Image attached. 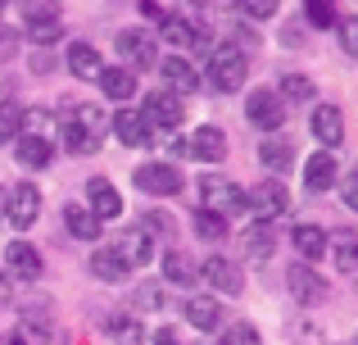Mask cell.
Wrapping results in <instances>:
<instances>
[{
  "instance_id": "e0dca14e",
  "label": "cell",
  "mask_w": 358,
  "mask_h": 345,
  "mask_svg": "<svg viewBox=\"0 0 358 345\" xmlns=\"http://www.w3.org/2000/svg\"><path fill=\"white\" fill-rule=\"evenodd\" d=\"M286 286H290V295H295L299 304H317L327 295V282L317 277L313 264H290L286 268Z\"/></svg>"
},
{
  "instance_id": "bcb514c9",
  "label": "cell",
  "mask_w": 358,
  "mask_h": 345,
  "mask_svg": "<svg viewBox=\"0 0 358 345\" xmlns=\"http://www.w3.org/2000/svg\"><path fill=\"white\" fill-rule=\"evenodd\" d=\"M0 304H9V277L0 273Z\"/></svg>"
},
{
  "instance_id": "f6af8a7d",
  "label": "cell",
  "mask_w": 358,
  "mask_h": 345,
  "mask_svg": "<svg viewBox=\"0 0 358 345\" xmlns=\"http://www.w3.org/2000/svg\"><path fill=\"white\" fill-rule=\"evenodd\" d=\"M155 345H182V341H177L173 332H159V337H155Z\"/></svg>"
},
{
  "instance_id": "7c38bea8",
  "label": "cell",
  "mask_w": 358,
  "mask_h": 345,
  "mask_svg": "<svg viewBox=\"0 0 358 345\" xmlns=\"http://www.w3.org/2000/svg\"><path fill=\"white\" fill-rule=\"evenodd\" d=\"M159 36H164L168 45H195L200 55H209V32L186 23L182 14H159Z\"/></svg>"
},
{
  "instance_id": "681fc988",
  "label": "cell",
  "mask_w": 358,
  "mask_h": 345,
  "mask_svg": "<svg viewBox=\"0 0 358 345\" xmlns=\"http://www.w3.org/2000/svg\"><path fill=\"white\" fill-rule=\"evenodd\" d=\"M354 177H358V164H354Z\"/></svg>"
},
{
  "instance_id": "74e56055",
  "label": "cell",
  "mask_w": 358,
  "mask_h": 345,
  "mask_svg": "<svg viewBox=\"0 0 358 345\" xmlns=\"http://www.w3.org/2000/svg\"><path fill=\"white\" fill-rule=\"evenodd\" d=\"M195 232H200L204 241H222V237H227V218H218V213L200 209V213H195Z\"/></svg>"
},
{
  "instance_id": "7402d4cb",
  "label": "cell",
  "mask_w": 358,
  "mask_h": 345,
  "mask_svg": "<svg viewBox=\"0 0 358 345\" xmlns=\"http://www.w3.org/2000/svg\"><path fill=\"white\" fill-rule=\"evenodd\" d=\"M87 268H91V277H100V282H127V277H131V268L118 259L114 246H100L96 255L87 259Z\"/></svg>"
},
{
  "instance_id": "f1b7e54d",
  "label": "cell",
  "mask_w": 358,
  "mask_h": 345,
  "mask_svg": "<svg viewBox=\"0 0 358 345\" xmlns=\"http://www.w3.org/2000/svg\"><path fill=\"white\" fill-rule=\"evenodd\" d=\"M259 160H263V169H268V173L286 177V169L295 164V146H290V141H281V136H268V141L259 146Z\"/></svg>"
},
{
  "instance_id": "8992f818",
  "label": "cell",
  "mask_w": 358,
  "mask_h": 345,
  "mask_svg": "<svg viewBox=\"0 0 358 345\" xmlns=\"http://www.w3.org/2000/svg\"><path fill=\"white\" fill-rule=\"evenodd\" d=\"M245 118H250L259 132H277V127L286 123V105H281L277 91L259 87V91H250V96H245Z\"/></svg>"
},
{
  "instance_id": "f546056e",
  "label": "cell",
  "mask_w": 358,
  "mask_h": 345,
  "mask_svg": "<svg viewBox=\"0 0 358 345\" xmlns=\"http://www.w3.org/2000/svg\"><path fill=\"white\" fill-rule=\"evenodd\" d=\"M64 227H69L78 241H100V223L91 218L87 204H64Z\"/></svg>"
},
{
  "instance_id": "c3c4849f",
  "label": "cell",
  "mask_w": 358,
  "mask_h": 345,
  "mask_svg": "<svg viewBox=\"0 0 358 345\" xmlns=\"http://www.w3.org/2000/svg\"><path fill=\"white\" fill-rule=\"evenodd\" d=\"M5 5H9V0H0V9H5Z\"/></svg>"
},
{
  "instance_id": "ab89813d",
  "label": "cell",
  "mask_w": 358,
  "mask_h": 345,
  "mask_svg": "<svg viewBox=\"0 0 358 345\" xmlns=\"http://www.w3.org/2000/svg\"><path fill=\"white\" fill-rule=\"evenodd\" d=\"M141 232H145L150 241H155V237H168V241H173V218H168V213H159V209H150V213H141Z\"/></svg>"
},
{
  "instance_id": "d6a6232c",
  "label": "cell",
  "mask_w": 358,
  "mask_h": 345,
  "mask_svg": "<svg viewBox=\"0 0 358 345\" xmlns=\"http://www.w3.org/2000/svg\"><path fill=\"white\" fill-rule=\"evenodd\" d=\"M327 246H331V259H336L341 273H354V268H358V237H354V232H341V237L327 241Z\"/></svg>"
},
{
  "instance_id": "9c48e42d",
  "label": "cell",
  "mask_w": 358,
  "mask_h": 345,
  "mask_svg": "<svg viewBox=\"0 0 358 345\" xmlns=\"http://www.w3.org/2000/svg\"><path fill=\"white\" fill-rule=\"evenodd\" d=\"M118 55L127 59L122 69H131V73L150 69V64L159 59V55H155V36L141 32V27H122V32H118Z\"/></svg>"
},
{
  "instance_id": "484cf974",
  "label": "cell",
  "mask_w": 358,
  "mask_h": 345,
  "mask_svg": "<svg viewBox=\"0 0 358 345\" xmlns=\"http://www.w3.org/2000/svg\"><path fill=\"white\" fill-rule=\"evenodd\" d=\"M336 186V155H313V160L304 164V191L322 195Z\"/></svg>"
},
{
  "instance_id": "ee69618b",
  "label": "cell",
  "mask_w": 358,
  "mask_h": 345,
  "mask_svg": "<svg viewBox=\"0 0 358 345\" xmlns=\"http://www.w3.org/2000/svg\"><path fill=\"white\" fill-rule=\"evenodd\" d=\"M14 55H18V36L9 32V27H0V64L14 59Z\"/></svg>"
},
{
  "instance_id": "d6986e66",
  "label": "cell",
  "mask_w": 358,
  "mask_h": 345,
  "mask_svg": "<svg viewBox=\"0 0 358 345\" xmlns=\"http://www.w3.org/2000/svg\"><path fill=\"white\" fill-rule=\"evenodd\" d=\"M64 59H69V73H73L78 82H96L100 69H105V59H100V50H96L91 41H73Z\"/></svg>"
},
{
  "instance_id": "d4e9b609",
  "label": "cell",
  "mask_w": 358,
  "mask_h": 345,
  "mask_svg": "<svg viewBox=\"0 0 358 345\" xmlns=\"http://www.w3.org/2000/svg\"><path fill=\"white\" fill-rule=\"evenodd\" d=\"M59 141H64V150H69V155H96L100 146H105L96 132H87V127L73 123V118H59Z\"/></svg>"
},
{
  "instance_id": "4dcf8cb0",
  "label": "cell",
  "mask_w": 358,
  "mask_h": 345,
  "mask_svg": "<svg viewBox=\"0 0 358 345\" xmlns=\"http://www.w3.org/2000/svg\"><path fill=\"white\" fill-rule=\"evenodd\" d=\"M277 96H281V105H308V100L317 96V87H313V78H304V73H281V87H277Z\"/></svg>"
},
{
  "instance_id": "60d3db41",
  "label": "cell",
  "mask_w": 358,
  "mask_h": 345,
  "mask_svg": "<svg viewBox=\"0 0 358 345\" xmlns=\"http://www.w3.org/2000/svg\"><path fill=\"white\" fill-rule=\"evenodd\" d=\"M304 23H313V27H336L331 0H308V5H304Z\"/></svg>"
},
{
  "instance_id": "4316f807",
  "label": "cell",
  "mask_w": 358,
  "mask_h": 345,
  "mask_svg": "<svg viewBox=\"0 0 358 345\" xmlns=\"http://www.w3.org/2000/svg\"><path fill=\"white\" fill-rule=\"evenodd\" d=\"M290 237H295V250H299V259H304V264H317V259L327 255V232L317 227V223H299Z\"/></svg>"
},
{
  "instance_id": "5b68a950",
  "label": "cell",
  "mask_w": 358,
  "mask_h": 345,
  "mask_svg": "<svg viewBox=\"0 0 358 345\" xmlns=\"http://www.w3.org/2000/svg\"><path fill=\"white\" fill-rule=\"evenodd\" d=\"M141 118H145L150 127H164L168 136L182 127V118H186V105H182V96H173V91H150L145 96V105H141Z\"/></svg>"
},
{
  "instance_id": "2e32d148",
  "label": "cell",
  "mask_w": 358,
  "mask_h": 345,
  "mask_svg": "<svg viewBox=\"0 0 358 345\" xmlns=\"http://www.w3.org/2000/svg\"><path fill=\"white\" fill-rule=\"evenodd\" d=\"M136 191L145 195H177L182 191V173L173 164H141L136 169Z\"/></svg>"
},
{
  "instance_id": "ba28073f",
  "label": "cell",
  "mask_w": 358,
  "mask_h": 345,
  "mask_svg": "<svg viewBox=\"0 0 358 345\" xmlns=\"http://www.w3.org/2000/svg\"><path fill=\"white\" fill-rule=\"evenodd\" d=\"M186 160H200V164H222L227 160V132L222 127H195L186 136Z\"/></svg>"
},
{
  "instance_id": "8d00e7d4",
  "label": "cell",
  "mask_w": 358,
  "mask_h": 345,
  "mask_svg": "<svg viewBox=\"0 0 358 345\" xmlns=\"http://www.w3.org/2000/svg\"><path fill=\"white\" fill-rule=\"evenodd\" d=\"M277 9H281V0H236V14L250 18V23H268Z\"/></svg>"
},
{
  "instance_id": "e575fe53",
  "label": "cell",
  "mask_w": 358,
  "mask_h": 345,
  "mask_svg": "<svg viewBox=\"0 0 358 345\" xmlns=\"http://www.w3.org/2000/svg\"><path fill=\"white\" fill-rule=\"evenodd\" d=\"M164 309V282H141L131 295V314H159Z\"/></svg>"
},
{
  "instance_id": "f35d334b",
  "label": "cell",
  "mask_w": 358,
  "mask_h": 345,
  "mask_svg": "<svg viewBox=\"0 0 358 345\" xmlns=\"http://www.w3.org/2000/svg\"><path fill=\"white\" fill-rule=\"evenodd\" d=\"M222 345H263V337H259V328H254V323H227Z\"/></svg>"
},
{
  "instance_id": "30bf717a",
  "label": "cell",
  "mask_w": 358,
  "mask_h": 345,
  "mask_svg": "<svg viewBox=\"0 0 358 345\" xmlns=\"http://www.w3.org/2000/svg\"><path fill=\"white\" fill-rule=\"evenodd\" d=\"M41 250L32 241H9L5 246V277H18V282H36L41 277Z\"/></svg>"
},
{
  "instance_id": "4fadbf2b",
  "label": "cell",
  "mask_w": 358,
  "mask_h": 345,
  "mask_svg": "<svg viewBox=\"0 0 358 345\" xmlns=\"http://www.w3.org/2000/svg\"><path fill=\"white\" fill-rule=\"evenodd\" d=\"M308 127H313V141L322 146V150H336V146L345 141V114H341V105H317L313 114H308Z\"/></svg>"
},
{
  "instance_id": "7dc6e473",
  "label": "cell",
  "mask_w": 358,
  "mask_h": 345,
  "mask_svg": "<svg viewBox=\"0 0 358 345\" xmlns=\"http://www.w3.org/2000/svg\"><path fill=\"white\" fill-rule=\"evenodd\" d=\"M0 218H5V186H0Z\"/></svg>"
},
{
  "instance_id": "ffe728a7",
  "label": "cell",
  "mask_w": 358,
  "mask_h": 345,
  "mask_svg": "<svg viewBox=\"0 0 358 345\" xmlns=\"http://www.w3.org/2000/svg\"><path fill=\"white\" fill-rule=\"evenodd\" d=\"M14 160L23 164L27 173H41V169H50L55 146H50V141H41V136H18V141H14Z\"/></svg>"
},
{
  "instance_id": "d590c367",
  "label": "cell",
  "mask_w": 358,
  "mask_h": 345,
  "mask_svg": "<svg viewBox=\"0 0 358 345\" xmlns=\"http://www.w3.org/2000/svg\"><path fill=\"white\" fill-rule=\"evenodd\" d=\"M109 332L118 337V345H141V341H145L141 318H131V314H114V318H109Z\"/></svg>"
},
{
  "instance_id": "f907efd6",
  "label": "cell",
  "mask_w": 358,
  "mask_h": 345,
  "mask_svg": "<svg viewBox=\"0 0 358 345\" xmlns=\"http://www.w3.org/2000/svg\"><path fill=\"white\" fill-rule=\"evenodd\" d=\"M14 345H23V341H14Z\"/></svg>"
},
{
  "instance_id": "7a4b0ae2",
  "label": "cell",
  "mask_w": 358,
  "mask_h": 345,
  "mask_svg": "<svg viewBox=\"0 0 358 345\" xmlns=\"http://www.w3.org/2000/svg\"><path fill=\"white\" fill-rule=\"evenodd\" d=\"M195 191H200L204 209L218 213V218H227V213H245V191L231 182V177H222V173H204L200 182H195Z\"/></svg>"
},
{
  "instance_id": "83f0119b",
  "label": "cell",
  "mask_w": 358,
  "mask_h": 345,
  "mask_svg": "<svg viewBox=\"0 0 358 345\" xmlns=\"http://www.w3.org/2000/svg\"><path fill=\"white\" fill-rule=\"evenodd\" d=\"M164 277H168V282H177V286H195V282H200V264H195L191 255H182V250L168 246V255H164Z\"/></svg>"
},
{
  "instance_id": "7bdbcfd3",
  "label": "cell",
  "mask_w": 358,
  "mask_h": 345,
  "mask_svg": "<svg viewBox=\"0 0 358 345\" xmlns=\"http://www.w3.org/2000/svg\"><path fill=\"white\" fill-rule=\"evenodd\" d=\"M341 200H345V209H354V213H358V177H354V173L341 182Z\"/></svg>"
},
{
  "instance_id": "1f68e13d",
  "label": "cell",
  "mask_w": 358,
  "mask_h": 345,
  "mask_svg": "<svg viewBox=\"0 0 358 345\" xmlns=\"http://www.w3.org/2000/svg\"><path fill=\"white\" fill-rule=\"evenodd\" d=\"M272 246H277L272 223H254V227H245V255H250L254 264H263V259L272 255Z\"/></svg>"
},
{
  "instance_id": "5bb4252c",
  "label": "cell",
  "mask_w": 358,
  "mask_h": 345,
  "mask_svg": "<svg viewBox=\"0 0 358 345\" xmlns=\"http://www.w3.org/2000/svg\"><path fill=\"white\" fill-rule=\"evenodd\" d=\"M87 209H91L96 223H109V218L122 213V195H118V186L109 182V177H91L87 182Z\"/></svg>"
},
{
  "instance_id": "cb8c5ba5",
  "label": "cell",
  "mask_w": 358,
  "mask_h": 345,
  "mask_svg": "<svg viewBox=\"0 0 358 345\" xmlns=\"http://www.w3.org/2000/svg\"><path fill=\"white\" fill-rule=\"evenodd\" d=\"M186 323L200 332H213L222 328V300H209V295H191L186 300Z\"/></svg>"
},
{
  "instance_id": "ac0fdd59",
  "label": "cell",
  "mask_w": 358,
  "mask_h": 345,
  "mask_svg": "<svg viewBox=\"0 0 358 345\" xmlns=\"http://www.w3.org/2000/svg\"><path fill=\"white\" fill-rule=\"evenodd\" d=\"M200 277H209V286H218L222 295H241L245 291V277H241V268L231 264L227 255H209L200 264Z\"/></svg>"
},
{
  "instance_id": "b9f144b4",
  "label": "cell",
  "mask_w": 358,
  "mask_h": 345,
  "mask_svg": "<svg viewBox=\"0 0 358 345\" xmlns=\"http://www.w3.org/2000/svg\"><path fill=\"white\" fill-rule=\"evenodd\" d=\"M341 41H345V50L358 59V18H345L341 23Z\"/></svg>"
},
{
  "instance_id": "3957f363",
  "label": "cell",
  "mask_w": 358,
  "mask_h": 345,
  "mask_svg": "<svg viewBox=\"0 0 358 345\" xmlns=\"http://www.w3.org/2000/svg\"><path fill=\"white\" fill-rule=\"evenodd\" d=\"M286 209H290V191H286L281 177H268V182H259V186L245 191V213H254V223H272Z\"/></svg>"
},
{
  "instance_id": "8fae6325",
  "label": "cell",
  "mask_w": 358,
  "mask_h": 345,
  "mask_svg": "<svg viewBox=\"0 0 358 345\" xmlns=\"http://www.w3.org/2000/svg\"><path fill=\"white\" fill-rule=\"evenodd\" d=\"M109 127H114V136L127 146V150H145V146H155V127H150L136 109H118V114H109Z\"/></svg>"
},
{
  "instance_id": "603a6c76",
  "label": "cell",
  "mask_w": 358,
  "mask_h": 345,
  "mask_svg": "<svg viewBox=\"0 0 358 345\" xmlns=\"http://www.w3.org/2000/svg\"><path fill=\"white\" fill-rule=\"evenodd\" d=\"M114 250H118V259H122L127 268H136V264H150V255H155V241H150L141 227H127Z\"/></svg>"
},
{
  "instance_id": "6da1fadb",
  "label": "cell",
  "mask_w": 358,
  "mask_h": 345,
  "mask_svg": "<svg viewBox=\"0 0 358 345\" xmlns=\"http://www.w3.org/2000/svg\"><path fill=\"white\" fill-rule=\"evenodd\" d=\"M245 73H250V59L236 50V45H213L209 50V87L231 96V91L245 87Z\"/></svg>"
},
{
  "instance_id": "277c9868",
  "label": "cell",
  "mask_w": 358,
  "mask_h": 345,
  "mask_svg": "<svg viewBox=\"0 0 358 345\" xmlns=\"http://www.w3.org/2000/svg\"><path fill=\"white\" fill-rule=\"evenodd\" d=\"M23 27L36 45H50L64 36L59 23V0H23Z\"/></svg>"
},
{
  "instance_id": "52a82bcc",
  "label": "cell",
  "mask_w": 358,
  "mask_h": 345,
  "mask_svg": "<svg viewBox=\"0 0 358 345\" xmlns=\"http://www.w3.org/2000/svg\"><path fill=\"white\" fill-rule=\"evenodd\" d=\"M5 218L14 227H32L41 218V191L32 182H18V186H5Z\"/></svg>"
},
{
  "instance_id": "836d02e7",
  "label": "cell",
  "mask_w": 358,
  "mask_h": 345,
  "mask_svg": "<svg viewBox=\"0 0 358 345\" xmlns=\"http://www.w3.org/2000/svg\"><path fill=\"white\" fill-rule=\"evenodd\" d=\"M23 136V105L18 100H0V146Z\"/></svg>"
},
{
  "instance_id": "44dd1931",
  "label": "cell",
  "mask_w": 358,
  "mask_h": 345,
  "mask_svg": "<svg viewBox=\"0 0 358 345\" xmlns=\"http://www.w3.org/2000/svg\"><path fill=\"white\" fill-rule=\"evenodd\" d=\"M96 82H100V91H105L109 100H131L136 96V73L122 69V64H105Z\"/></svg>"
},
{
  "instance_id": "9a60e30c",
  "label": "cell",
  "mask_w": 358,
  "mask_h": 345,
  "mask_svg": "<svg viewBox=\"0 0 358 345\" xmlns=\"http://www.w3.org/2000/svg\"><path fill=\"white\" fill-rule=\"evenodd\" d=\"M159 73H164V82H168L173 96H191V91H200V69H195L186 55H168V59H159Z\"/></svg>"
}]
</instances>
